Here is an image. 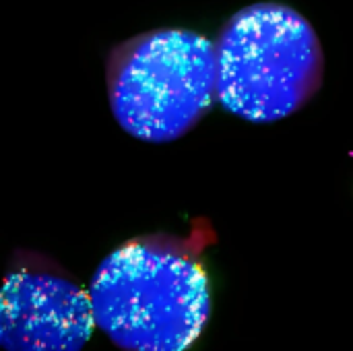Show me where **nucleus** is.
<instances>
[{
  "mask_svg": "<svg viewBox=\"0 0 353 351\" xmlns=\"http://www.w3.org/2000/svg\"><path fill=\"white\" fill-rule=\"evenodd\" d=\"M213 236L147 234L112 250L89 283L97 329L120 351H188L211 319Z\"/></svg>",
  "mask_w": 353,
  "mask_h": 351,
  "instance_id": "1",
  "label": "nucleus"
},
{
  "mask_svg": "<svg viewBox=\"0 0 353 351\" xmlns=\"http://www.w3.org/2000/svg\"><path fill=\"white\" fill-rule=\"evenodd\" d=\"M217 101L248 122H277L323 87L325 54L310 21L281 2L232 14L215 39Z\"/></svg>",
  "mask_w": 353,
  "mask_h": 351,
  "instance_id": "2",
  "label": "nucleus"
},
{
  "mask_svg": "<svg viewBox=\"0 0 353 351\" xmlns=\"http://www.w3.org/2000/svg\"><path fill=\"white\" fill-rule=\"evenodd\" d=\"M105 83L112 114L128 134L176 141L217 101L215 41L178 27L139 33L110 50Z\"/></svg>",
  "mask_w": 353,
  "mask_h": 351,
  "instance_id": "3",
  "label": "nucleus"
},
{
  "mask_svg": "<svg viewBox=\"0 0 353 351\" xmlns=\"http://www.w3.org/2000/svg\"><path fill=\"white\" fill-rule=\"evenodd\" d=\"M95 329L89 290L41 252H12L0 292L2 350L83 351Z\"/></svg>",
  "mask_w": 353,
  "mask_h": 351,
  "instance_id": "4",
  "label": "nucleus"
}]
</instances>
